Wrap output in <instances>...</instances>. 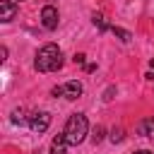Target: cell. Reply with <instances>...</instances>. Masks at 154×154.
Listing matches in <instances>:
<instances>
[{"label":"cell","instance_id":"1","mask_svg":"<svg viewBox=\"0 0 154 154\" xmlns=\"http://www.w3.org/2000/svg\"><path fill=\"white\" fill-rule=\"evenodd\" d=\"M34 67L38 72H55L63 67V51L55 46V43H46L38 48L36 53V60H34Z\"/></svg>","mask_w":154,"mask_h":154},{"label":"cell","instance_id":"2","mask_svg":"<svg viewBox=\"0 0 154 154\" xmlns=\"http://www.w3.org/2000/svg\"><path fill=\"white\" fill-rule=\"evenodd\" d=\"M67 144H82L89 135V123H87V116L84 113H72L65 123V130H63Z\"/></svg>","mask_w":154,"mask_h":154},{"label":"cell","instance_id":"3","mask_svg":"<svg viewBox=\"0 0 154 154\" xmlns=\"http://www.w3.org/2000/svg\"><path fill=\"white\" fill-rule=\"evenodd\" d=\"M48 125H51V113H46V111H36V113L29 116V128H31L34 132L43 135V132L48 130Z\"/></svg>","mask_w":154,"mask_h":154},{"label":"cell","instance_id":"4","mask_svg":"<svg viewBox=\"0 0 154 154\" xmlns=\"http://www.w3.org/2000/svg\"><path fill=\"white\" fill-rule=\"evenodd\" d=\"M58 22H60L58 7H55V5H46V7L41 10V24H43V29L53 31V29H58Z\"/></svg>","mask_w":154,"mask_h":154},{"label":"cell","instance_id":"5","mask_svg":"<svg viewBox=\"0 0 154 154\" xmlns=\"http://www.w3.org/2000/svg\"><path fill=\"white\" fill-rule=\"evenodd\" d=\"M17 12H19V7H17L14 0H0V22H2V24L12 22V19L17 17Z\"/></svg>","mask_w":154,"mask_h":154},{"label":"cell","instance_id":"6","mask_svg":"<svg viewBox=\"0 0 154 154\" xmlns=\"http://www.w3.org/2000/svg\"><path fill=\"white\" fill-rule=\"evenodd\" d=\"M63 89H65V99H70V101H75V99H79L82 96V82H77V79H70V82H65L63 84Z\"/></svg>","mask_w":154,"mask_h":154},{"label":"cell","instance_id":"7","mask_svg":"<svg viewBox=\"0 0 154 154\" xmlns=\"http://www.w3.org/2000/svg\"><path fill=\"white\" fill-rule=\"evenodd\" d=\"M67 140H65V135H55L53 137V142H51V154H65L67 152Z\"/></svg>","mask_w":154,"mask_h":154},{"label":"cell","instance_id":"8","mask_svg":"<svg viewBox=\"0 0 154 154\" xmlns=\"http://www.w3.org/2000/svg\"><path fill=\"white\" fill-rule=\"evenodd\" d=\"M137 132L144 135V137H149V140L154 142V118H144V120L137 125Z\"/></svg>","mask_w":154,"mask_h":154},{"label":"cell","instance_id":"9","mask_svg":"<svg viewBox=\"0 0 154 154\" xmlns=\"http://www.w3.org/2000/svg\"><path fill=\"white\" fill-rule=\"evenodd\" d=\"M111 31H113V36H118L123 43H128V41L132 38V34H130L128 29H123V26H116V24H113V26H111Z\"/></svg>","mask_w":154,"mask_h":154},{"label":"cell","instance_id":"10","mask_svg":"<svg viewBox=\"0 0 154 154\" xmlns=\"http://www.w3.org/2000/svg\"><path fill=\"white\" fill-rule=\"evenodd\" d=\"M91 22H94V26H96L99 31H106V29H111V26L106 24V19H103V14H101V12H94V14H91Z\"/></svg>","mask_w":154,"mask_h":154},{"label":"cell","instance_id":"11","mask_svg":"<svg viewBox=\"0 0 154 154\" xmlns=\"http://www.w3.org/2000/svg\"><path fill=\"white\" fill-rule=\"evenodd\" d=\"M108 140H111L113 144H120V142L125 140V130H123V128H113L111 135H108Z\"/></svg>","mask_w":154,"mask_h":154},{"label":"cell","instance_id":"12","mask_svg":"<svg viewBox=\"0 0 154 154\" xmlns=\"http://www.w3.org/2000/svg\"><path fill=\"white\" fill-rule=\"evenodd\" d=\"M12 123H14V125H24V123H29V118L24 116L22 108H14V111H12Z\"/></svg>","mask_w":154,"mask_h":154},{"label":"cell","instance_id":"13","mask_svg":"<svg viewBox=\"0 0 154 154\" xmlns=\"http://www.w3.org/2000/svg\"><path fill=\"white\" fill-rule=\"evenodd\" d=\"M103 135H106V130H103V125H96V128L91 130V142H94V144H99V142L103 140Z\"/></svg>","mask_w":154,"mask_h":154},{"label":"cell","instance_id":"14","mask_svg":"<svg viewBox=\"0 0 154 154\" xmlns=\"http://www.w3.org/2000/svg\"><path fill=\"white\" fill-rule=\"evenodd\" d=\"M72 60H75L77 65H84V63H87V55H84V53H75V58H72Z\"/></svg>","mask_w":154,"mask_h":154},{"label":"cell","instance_id":"15","mask_svg":"<svg viewBox=\"0 0 154 154\" xmlns=\"http://www.w3.org/2000/svg\"><path fill=\"white\" fill-rule=\"evenodd\" d=\"M113 94H116V87H108V89L103 91V101H111V99H113Z\"/></svg>","mask_w":154,"mask_h":154},{"label":"cell","instance_id":"16","mask_svg":"<svg viewBox=\"0 0 154 154\" xmlns=\"http://www.w3.org/2000/svg\"><path fill=\"white\" fill-rule=\"evenodd\" d=\"M144 77H147V79H149V82H154V70H149V72H147V75H144Z\"/></svg>","mask_w":154,"mask_h":154},{"label":"cell","instance_id":"17","mask_svg":"<svg viewBox=\"0 0 154 154\" xmlns=\"http://www.w3.org/2000/svg\"><path fill=\"white\" fill-rule=\"evenodd\" d=\"M132 154H152L149 149H137V152H132Z\"/></svg>","mask_w":154,"mask_h":154},{"label":"cell","instance_id":"18","mask_svg":"<svg viewBox=\"0 0 154 154\" xmlns=\"http://www.w3.org/2000/svg\"><path fill=\"white\" fill-rule=\"evenodd\" d=\"M149 65H152V70H154V58H152V63H149Z\"/></svg>","mask_w":154,"mask_h":154},{"label":"cell","instance_id":"19","mask_svg":"<svg viewBox=\"0 0 154 154\" xmlns=\"http://www.w3.org/2000/svg\"><path fill=\"white\" fill-rule=\"evenodd\" d=\"M14 2H17V0H14Z\"/></svg>","mask_w":154,"mask_h":154}]
</instances>
